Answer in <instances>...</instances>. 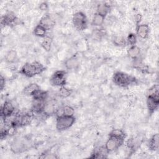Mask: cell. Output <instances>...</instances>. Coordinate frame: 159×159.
Returning a JSON list of instances; mask_svg holds the SVG:
<instances>
[{
  "mask_svg": "<svg viewBox=\"0 0 159 159\" xmlns=\"http://www.w3.org/2000/svg\"><path fill=\"white\" fill-rule=\"evenodd\" d=\"M112 43L117 47H124L127 44V40L125 37L121 35H114L112 38Z\"/></svg>",
  "mask_w": 159,
  "mask_h": 159,
  "instance_id": "cell-24",
  "label": "cell"
},
{
  "mask_svg": "<svg viewBox=\"0 0 159 159\" xmlns=\"http://www.w3.org/2000/svg\"><path fill=\"white\" fill-rule=\"evenodd\" d=\"M19 19L13 12H7L1 18V27H13L18 24Z\"/></svg>",
  "mask_w": 159,
  "mask_h": 159,
  "instance_id": "cell-9",
  "label": "cell"
},
{
  "mask_svg": "<svg viewBox=\"0 0 159 159\" xmlns=\"http://www.w3.org/2000/svg\"><path fill=\"white\" fill-rule=\"evenodd\" d=\"M109 136H113L116 137H118L122 139H125L126 138V134L124 132V130L119 129H112L109 133Z\"/></svg>",
  "mask_w": 159,
  "mask_h": 159,
  "instance_id": "cell-29",
  "label": "cell"
},
{
  "mask_svg": "<svg viewBox=\"0 0 159 159\" xmlns=\"http://www.w3.org/2000/svg\"><path fill=\"white\" fill-rule=\"evenodd\" d=\"M105 19H106L105 17H104V16H101V15L96 12L94 14V15L93 16L92 22H91V24L93 26L101 27L103 25Z\"/></svg>",
  "mask_w": 159,
  "mask_h": 159,
  "instance_id": "cell-25",
  "label": "cell"
},
{
  "mask_svg": "<svg viewBox=\"0 0 159 159\" xmlns=\"http://www.w3.org/2000/svg\"><path fill=\"white\" fill-rule=\"evenodd\" d=\"M40 89H41V88L38 84H37L35 83H30L28 85H27L24 88L23 93L25 95L30 96L32 97Z\"/></svg>",
  "mask_w": 159,
  "mask_h": 159,
  "instance_id": "cell-17",
  "label": "cell"
},
{
  "mask_svg": "<svg viewBox=\"0 0 159 159\" xmlns=\"http://www.w3.org/2000/svg\"><path fill=\"white\" fill-rule=\"evenodd\" d=\"M141 15L140 14H137L136 16V17H135V20H136V22H137V25L139 24H140V20H141Z\"/></svg>",
  "mask_w": 159,
  "mask_h": 159,
  "instance_id": "cell-33",
  "label": "cell"
},
{
  "mask_svg": "<svg viewBox=\"0 0 159 159\" xmlns=\"http://www.w3.org/2000/svg\"><path fill=\"white\" fill-rule=\"evenodd\" d=\"M5 83H6V80L5 78L3 77V76L1 75V78H0V86H1V90H3L4 88L5 87Z\"/></svg>",
  "mask_w": 159,
  "mask_h": 159,
  "instance_id": "cell-32",
  "label": "cell"
},
{
  "mask_svg": "<svg viewBox=\"0 0 159 159\" xmlns=\"http://www.w3.org/2000/svg\"><path fill=\"white\" fill-rule=\"evenodd\" d=\"M52 38L50 36L47 35L43 38V40L41 42V47L46 52H49L52 47Z\"/></svg>",
  "mask_w": 159,
  "mask_h": 159,
  "instance_id": "cell-27",
  "label": "cell"
},
{
  "mask_svg": "<svg viewBox=\"0 0 159 159\" xmlns=\"http://www.w3.org/2000/svg\"><path fill=\"white\" fill-rule=\"evenodd\" d=\"M150 33V27L147 24H139L136 27V35L142 39L148 38Z\"/></svg>",
  "mask_w": 159,
  "mask_h": 159,
  "instance_id": "cell-12",
  "label": "cell"
},
{
  "mask_svg": "<svg viewBox=\"0 0 159 159\" xmlns=\"http://www.w3.org/2000/svg\"><path fill=\"white\" fill-rule=\"evenodd\" d=\"M106 35V32L105 29L103 28H98V29H94V30L91 34L93 39L96 40H102V39L104 38Z\"/></svg>",
  "mask_w": 159,
  "mask_h": 159,
  "instance_id": "cell-23",
  "label": "cell"
},
{
  "mask_svg": "<svg viewBox=\"0 0 159 159\" xmlns=\"http://www.w3.org/2000/svg\"><path fill=\"white\" fill-rule=\"evenodd\" d=\"M39 24L44 27L47 30L52 29L55 24V19L48 14H47L42 16L39 20Z\"/></svg>",
  "mask_w": 159,
  "mask_h": 159,
  "instance_id": "cell-11",
  "label": "cell"
},
{
  "mask_svg": "<svg viewBox=\"0 0 159 159\" xmlns=\"http://www.w3.org/2000/svg\"><path fill=\"white\" fill-rule=\"evenodd\" d=\"M58 108L55 107V103L53 101H48L45 103L42 114L45 116H51L55 114Z\"/></svg>",
  "mask_w": 159,
  "mask_h": 159,
  "instance_id": "cell-13",
  "label": "cell"
},
{
  "mask_svg": "<svg viewBox=\"0 0 159 159\" xmlns=\"http://www.w3.org/2000/svg\"><path fill=\"white\" fill-rule=\"evenodd\" d=\"M113 83L117 86L127 88L138 84V80L134 76L123 71L115 72L112 78Z\"/></svg>",
  "mask_w": 159,
  "mask_h": 159,
  "instance_id": "cell-2",
  "label": "cell"
},
{
  "mask_svg": "<svg viewBox=\"0 0 159 159\" xmlns=\"http://www.w3.org/2000/svg\"><path fill=\"white\" fill-rule=\"evenodd\" d=\"M140 53H141L140 48L136 45L130 46L127 50L128 56L133 60L140 58Z\"/></svg>",
  "mask_w": 159,
  "mask_h": 159,
  "instance_id": "cell-21",
  "label": "cell"
},
{
  "mask_svg": "<svg viewBox=\"0 0 159 159\" xmlns=\"http://www.w3.org/2000/svg\"><path fill=\"white\" fill-rule=\"evenodd\" d=\"M80 65V61L76 55H74L67 58L64 62L65 67L69 70H74L78 68Z\"/></svg>",
  "mask_w": 159,
  "mask_h": 159,
  "instance_id": "cell-14",
  "label": "cell"
},
{
  "mask_svg": "<svg viewBox=\"0 0 159 159\" xmlns=\"http://www.w3.org/2000/svg\"><path fill=\"white\" fill-rule=\"evenodd\" d=\"M111 9V5L107 2L100 3L97 6L96 13L106 17V16L110 12Z\"/></svg>",
  "mask_w": 159,
  "mask_h": 159,
  "instance_id": "cell-19",
  "label": "cell"
},
{
  "mask_svg": "<svg viewBox=\"0 0 159 159\" xmlns=\"http://www.w3.org/2000/svg\"><path fill=\"white\" fill-rule=\"evenodd\" d=\"M48 8V5L47 2H42L39 4V9L42 11H47Z\"/></svg>",
  "mask_w": 159,
  "mask_h": 159,
  "instance_id": "cell-31",
  "label": "cell"
},
{
  "mask_svg": "<svg viewBox=\"0 0 159 159\" xmlns=\"http://www.w3.org/2000/svg\"><path fill=\"white\" fill-rule=\"evenodd\" d=\"M29 142L24 139H14L11 144V150L14 153H20L27 150L30 147Z\"/></svg>",
  "mask_w": 159,
  "mask_h": 159,
  "instance_id": "cell-7",
  "label": "cell"
},
{
  "mask_svg": "<svg viewBox=\"0 0 159 159\" xmlns=\"http://www.w3.org/2000/svg\"><path fill=\"white\" fill-rule=\"evenodd\" d=\"M15 113V107L9 101H6L1 107V120H4Z\"/></svg>",
  "mask_w": 159,
  "mask_h": 159,
  "instance_id": "cell-10",
  "label": "cell"
},
{
  "mask_svg": "<svg viewBox=\"0 0 159 159\" xmlns=\"http://www.w3.org/2000/svg\"><path fill=\"white\" fill-rule=\"evenodd\" d=\"M132 66L134 68L139 70L143 73H150V68L148 66L145 65L142 60L139 58L136 60H134L132 62Z\"/></svg>",
  "mask_w": 159,
  "mask_h": 159,
  "instance_id": "cell-18",
  "label": "cell"
},
{
  "mask_svg": "<svg viewBox=\"0 0 159 159\" xmlns=\"http://www.w3.org/2000/svg\"><path fill=\"white\" fill-rule=\"evenodd\" d=\"M47 30L43 27L42 25L40 24H37L34 29L33 30V34L39 37H42L44 38L45 37L47 36Z\"/></svg>",
  "mask_w": 159,
  "mask_h": 159,
  "instance_id": "cell-22",
  "label": "cell"
},
{
  "mask_svg": "<svg viewBox=\"0 0 159 159\" xmlns=\"http://www.w3.org/2000/svg\"><path fill=\"white\" fill-rule=\"evenodd\" d=\"M108 152L105 146H101L94 149L91 155L89 157L91 158H105L107 157Z\"/></svg>",
  "mask_w": 159,
  "mask_h": 159,
  "instance_id": "cell-16",
  "label": "cell"
},
{
  "mask_svg": "<svg viewBox=\"0 0 159 159\" xmlns=\"http://www.w3.org/2000/svg\"><path fill=\"white\" fill-rule=\"evenodd\" d=\"M76 118L74 116H68L61 115L57 116L56 119V129L61 132L70 128L75 122Z\"/></svg>",
  "mask_w": 159,
  "mask_h": 159,
  "instance_id": "cell-4",
  "label": "cell"
},
{
  "mask_svg": "<svg viewBox=\"0 0 159 159\" xmlns=\"http://www.w3.org/2000/svg\"><path fill=\"white\" fill-rule=\"evenodd\" d=\"M141 143V139H140V137H134L129 139L127 141V147L129 150L130 153L135 152V151L140 147Z\"/></svg>",
  "mask_w": 159,
  "mask_h": 159,
  "instance_id": "cell-15",
  "label": "cell"
},
{
  "mask_svg": "<svg viewBox=\"0 0 159 159\" xmlns=\"http://www.w3.org/2000/svg\"><path fill=\"white\" fill-rule=\"evenodd\" d=\"M126 40L127 43L130 45V46L135 45L137 42V36L134 33H130L128 34Z\"/></svg>",
  "mask_w": 159,
  "mask_h": 159,
  "instance_id": "cell-30",
  "label": "cell"
},
{
  "mask_svg": "<svg viewBox=\"0 0 159 159\" xmlns=\"http://www.w3.org/2000/svg\"><path fill=\"white\" fill-rule=\"evenodd\" d=\"M17 59V53L15 50H9L5 57V60L8 63H14Z\"/></svg>",
  "mask_w": 159,
  "mask_h": 159,
  "instance_id": "cell-26",
  "label": "cell"
},
{
  "mask_svg": "<svg viewBox=\"0 0 159 159\" xmlns=\"http://www.w3.org/2000/svg\"><path fill=\"white\" fill-rule=\"evenodd\" d=\"M158 140L159 136L158 133L153 134L151 137L148 142V147L150 150L157 151L158 149Z\"/></svg>",
  "mask_w": 159,
  "mask_h": 159,
  "instance_id": "cell-20",
  "label": "cell"
},
{
  "mask_svg": "<svg viewBox=\"0 0 159 159\" xmlns=\"http://www.w3.org/2000/svg\"><path fill=\"white\" fill-rule=\"evenodd\" d=\"M49 82L53 86H65L66 83V72L65 70L55 71L50 78Z\"/></svg>",
  "mask_w": 159,
  "mask_h": 159,
  "instance_id": "cell-6",
  "label": "cell"
},
{
  "mask_svg": "<svg viewBox=\"0 0 159 159\" xmlns=\"http://www.w3.org/2000/svg\"><path fill=\"white\" fill-rule=\"evenodd\" d=\"M146 103L148 114L151 116L158 109L159 105V92L158 84H155L148 89Z\"/></svg>",
  "mask_w": 159,
  "mask_h": 159,
  "instance_id": "cell-3",
  "label": "cell"
},
{
  "mask_svg": "<svg viewBox=\"0 0 159 159\" xmlns=\"http://www.w3.org/2000/svg\"><path fill=\"white\" fill-rule=\"evenodd\" d=\"M72 92V89H69L65 86H61L60 87V89L58 91V95L61 98H66L71 96Z\"/></svg>",
  "mask_w": 159,
  "mask_h": 159,
  "instance_id": "cell-28",
  "label": "cell"
},
{
  "mask_svg": "<svg viewBox=\"0 0 159 159\" xmlns=\"http://www.w3.org/2000/svg\"><path fill=\"white\" fill-rule=\"evenodd\" d=\"M72 22L74 27L78 31L85 30L88 27V19L82 11L75 12L72 17Z\"/></svg>",
  "mask_w": 159,
  "mask_h": 159,
  "instance_id": "cell-5",
  "label": "cell"
},
{
  "mask_svg": "<svg viewBox=\"0 0 159 159\" xmlns=\"http://www.w3.org/2000/svg\"><path fill=\"white\" fill-rule=\"evenodd\" d=\"M124 143V139L118 137L109 136L104 145L108 153L114 152L120 147Z\"/></svg>",
  "mask_w": 159,
  "mask_h": 159,
  "instance_id": "cell-8",
  "label": "cell"
},
{
  "mask_svg": "<svg viewBox=\"0 0 159 159\" xmlns=\"http://www.w3.org/2000/svg\"><path fill=\"white\" fill-rule=\"evenodd\" d=\"M46 70L45 66L39 61L25 63L20 68V73L27 78H32L42 73Z\"/></svg>",
  "mask_w": 159,
  "mask_h": 159,
  "instance_id": "cell-1",
  "label": "cell"
}]
</instances>
